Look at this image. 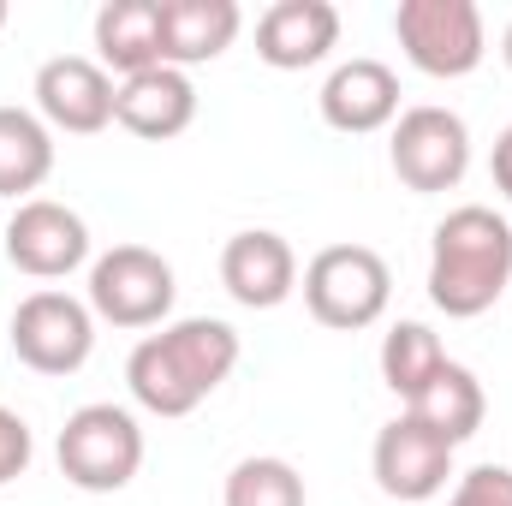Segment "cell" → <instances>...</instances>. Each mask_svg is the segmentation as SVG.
Returning <instances> with one entry per match:
<instances>
[{
  "label": "cell",
  "instance_id": "13",
  "mask_svg": "<svg viewBox=\"0 0 512 506\" xmlns=\"http://www.w3.org/2000/svg\"><path fill=\"white\" fill-rule=\"evenodd\" d=\"M221 286L245 310H280L298 292V256H292V245L280 233H268V227L233 233L227 251H221Z\"/></svg>",
  "mask_w": 512,
  "mask_h": 506
},
{
  "label": "cell",
  "instance_id": "25",
  "mask_svg": "<svg viewBox=\"0 0 512 506\" xmlns=\"http://www.w3.org/2000/svg\"><path fill=\"white\" fill-rule=\"evenodd\" d=\"M501 54H507V66H512V24H507V36H501Z\"/></svg>",
  "mask_w": 512,
  "mask_h": 506
},
{
  "label": "cell",
  "instance_id": "26",
  "mask_svg": "<svg viewBox=\"0 0 512 506\" xmlns=\"http://www.w3.org/2000/svg\"><path fill=\"white\" fill-rule=\"evenodd\" d=\"M0 30H6V0H0Z\"/></svg>",
  "mask_w": 512,
  "mask_h": 506
},
{
  "label": "cell",
  "instance_id": "23",
  "mask_svg": "<svg viewBox=\"0 0 512 506\" xmlns=\"http://www.w3.org/2000/svg\"><path fill=\"white\" fill-rule=\"evenodd\" d=\"M30 459H36V435H30V423H24L18 411L0 405V489L18 483V477L30 471Z\"/></svg>",
  "mask_w": 512,
  "mask_h": 506
},
{
  "label": "cell",
  "instance_id": "6",
  "mask_svg": "<svg viewBox=\"0 0 512 506\" xmlns=\"http://www.w3.org/2000/svg\"><path fill=\"white\" fill-rule=\"evenodd\" d=\"M173 298H179V280H173V262L149 245H114L90 262V310L96 322H114V328H167L173 316Z\"/></svg>",
  "mask_w": 512,
  "mask_h": 506
},
{
  "label": "cell",
  "instance_id": "11",
  "mask_svg": "<svg viewBox=\"0 0 512 506\" xmlns=\"http://www.w3.org/2000/svg\"><path fill=\"white\" fill-rule=\"evenodd\" d=\"M114 96L120 84L90 54H54L36 72V114L48 131H66V137H96L114 126Z\"/></svg>",
  "mask_w": 512,
  "mask_h": 506
},
{
  "label": "cell",
  "instance_id": "3",
  "mask_svg": "<svg viewBox=\"0 0 512 506\" xmlns=\"http://www.w3.org/2000/svg\"><path fill=\"white\" fill-rule=\"evenodd\" d=\"M54 459H60V477L84 495H120L131 477L143 471V429L126 405H78L54 441Z\"/></svg>",
  "mask_w": 512,
  "mask_h": 506
},
{
  "label": "cell",
  "instance_id": "1",
  "mask_svg": "<svg viewBox=\"0 0 512 506\" xmlns=\"http://www.w3.org/2000/svg\"><path fill=\"white\" fill-rule=\"evenodd\" d=\"M239 370V328L221 316H185L143 334L126 358V387L149 417H191Z\"/></svg>",
  "mask_w": 512,
  "mask_h": 506
},
{
  "label": "cell",
  "instance_id": "18",
  "mask_svg": "<svg viewBox=\"0 0 512 506\" xmlns=\"http://www.w3.org/2000/svg\"><path fill=\"white\" fill-rule=\"evenodd\" d=\"M54 173V131L30 108H0V197L30 203Z\"/></svg>",
  "mask_w": 512,
  "mask_h": 506
},
{
  "label": "cell",
  "instance_id": "7",
  "mask_svg": "<svg viewBox=\"0 0 512 506\" xmlns=\"http://www.w3.org/2000/svg\"><path fill=\"white\" fill-rule=\"evenodd\" d=\"M12 352L36 376H72L96 352V310L60 286H42L12 310Z\"/></svg>",
  "mask_w": 512,
  "mask_h": 506
},
{
  "label": "cell",
  "instance_id": "22",
  "mask_svg": "<svg viewBox=\"0 0 512 506\" xmlns=\"http://www.w3.org/2000/svg\"><path fill=\"white\" fill-rule=\"evenodd\" d=\"M447 506H512V471L507 465H477L453 483Z\"/></svg>",
  "mask_w": 512,
  "mask_h": 506
},
{
  "label": "cell",
  "instance_id": "4",
  "mask_svg": "<svg viewBox=\"0 0 512 506\" xmlns=\"http://www.w3.org/2000/svg\"><path fill=\"white\" fill-rule=\"evenodd\" d=\"M387 298H393V268L370 245H328L304 262V304L322 328L340 334L376 328L387 316Z\"/></svg>",
  "mask_w": 512,
  "mask_h": 506
},
{
  "label": "cell",
  "instance_id": "17",
  "mask_svg": "<svg viewBox=\"0 0 512 506\" xmlns=\"http://www.w3.org/2000/svg\"><path fill=\"white\" fill-rule=\"evenodd\" d=\"M96 66L137 78L161 66V0H108L96 12Z\"/></svg>",
  "mask_w": 512,
  "mask_h": 506
},
{
  "label": "cell",
  "instance_id": "12",
  "mask_svg": "<svg viewBox=\"0 0 512 506\" xmlns=\"http://www.w3.org/2000/svg\"><path fill=\"white\" fill-rule=\"evenodd\" d=\"M340 48V6L328 0H274L256 18V60L274 72L322 66Z\"/></svg>",
  "mask_w": 512,
  "mask_h": 506
},
{
  "label": "cell",
  "instance_id": "8",
  "mask_svg": "<svg viewBox=\"0 0 512 506\" xmlns=\"http://www.w3.org/2000/svg\"><path fill=\"white\" fill-rule=\"evenodd\" d=\"M387 161H393L399 185L417 191V197L453 191L471 173V126L453 108H435V102L405 108L393 120V137H387Z\"/></svg>",
  "mask_w": 512,
  "mask_h": 506
},
{
  "label": "cell",
  "instance_id": "14",
  "mask_svg": "<svg viewBox=\"0 0 512 506\" xmlns=\"http://www.w3.org/2000/svg\"><path fill=\"white\" fill-rule=\"evenodd\" d=\"M322 120L346 137H370V131H387L399 120V72L387 60H346L328 72L322 84Z\"/></svg>",
  "mask_w": 512,
  "mask_h": 506
},
{
  "label": "cell",
  "instance_id": "15",
  "mask_svg": "<svg viewBox=\"0 0 512 506\" xmlns=\"http://www.w3.org/2000/svg\"><path fill=\"white\" fill-rule=\"evenodd\" d=\"M197 120V84L191 72L179 66H155V72H137L120 78V96H114V126H126L143 143H167L179 131H191Z\"/></svg>",
  "mask_w": 512,
  "mask_h": 506
},
{
  "label": "cell",
  "instance_id": "19",
  "mask_svg": "<svg viewBox=\"0 0 512 506\" xmlns=\"http://www.w3.org/2000/svg\"><path fill=\"white\" fill-rule=\"evenodd\" d=\"M405 411H411V417H423V423H429L435 435H447L453 447H465V441L483 429V417H489V393H483V381L471 376L465 364H453V358H447V370L429 381Z\"/></svg>",
  "mask_w": 512,
  "mask_h": 506
},
{
  "label": "cell",
  "instance_id": "9",
  "mask_svg": "<svg viewBox=\"0 0 512 506\" xmlns=\"http://www.w3.org/2000/svg\"><path fill=\"white\" fill-rule=\"evenodd\" d=\"M453 453H459V447H453L447 435H435L423 417L399 411L393 423H382L376 453H370L376 489H382L387 501H405V506L435 501V495L447 489V477H453Z\"/></svg>",
  "mask_w": 512,
  "mask_h": 506
},
{
  "label": "cell",
  "instance_id": "21",
  "mask_svg": "<svg viewBox=\"0 0 512 506\" xmlns=\"http://www.w3.org/2000/svg\"><path fill=\"white\" fill-rule=\"evenodd\" d=\"M304 477L298 465L274 459V453H256V459H239L227 471V489H221V506H304Z\"/></svg>",
  "mask_w": 512,
  "mask_h": 506
},
{
  "label": "cell",
  "instance_id": "2",
  "mask_svg": "<svg viewBox=\"0 0 512 506\" xmlns=\"http://www.w3.org/2000/svg\"><path fill=\"white\" fill-rule=\"evenodd\" d=\"M512 286V227L489 203L447 209L429 239V304L453 322L495 310Z\"/></svg>",
  "mask_w": 512,
  "mask_h": 506
},
{
  "label": "cell",
  "instance_id": "24",
  "mask_svg": "<svg viewBox=\"0 0 512 506\" xmlns=\"http://www.w3.org/2000/svg\"><path fill=\"white\" fill-rule=\"evenodd\" d=\"M489 173H495V191L512 203V126L495 137V155H489Z\"/></svg>",
  "mask_w": 512,
  "mask_h": 506
},
{
  "label": "cell",
  "instance_id": "5",
  "mask_svg": "<svg viewBox=\"0 0 512 506\" xmlns=\"http://www.w3.org/2000/svg\"><path fill=\"white\" fill-rule=\"evenodd\" d=\"M393 36L423 78H471L489 54V30H483L477 0H399Z\"/></svg>",
  "mask_w": 512,
  "mask_h": 506
},
{
  "label": "cell",
  "instance_id": "16",
  "mask_svg": "<svg viewBox=\"0 0 512 506\" xmlns=\"http://www.w3.org/2000/svg\"><path fill=\"white\" fill-rule=\"evenodd\" d=\"M245 30L239 0H161V66H209Z\"/></svg>",
  "mask_w": 512,
  "mask_h": 506
},
{
  "label": "cell",
  "instance_id": "20",
  "mask_svg": "<svg viewBox=\"0 0 512 506\" xmlns=\"http://www.w3.org/2000/svg\"><path fill=\"white\" fill-rule=\"evenodd\" d=\"M441 370H447V352H441V340H435L429 322H393L382 334V381L405 405L441 376Z\"/></svg>",
  "mask_w": 512,
  "mask_h": 506
},
{
  "label": "cell",
  "instance_id": "10",
  "mask_svg": "<svg viewBox=\"0 0 512 506\" xmlns=\"http://www.w3.org/2000/svg\"><path fill=\"white\" fill-rule=\"evenodd\" d=\"M6 262L30 280H66L72 268L90 262V227L78 209L54 197H30L6 221Z\"/></svg>",
  "mask_w": 512,
  "mask_h": 506
}]
</instances>
